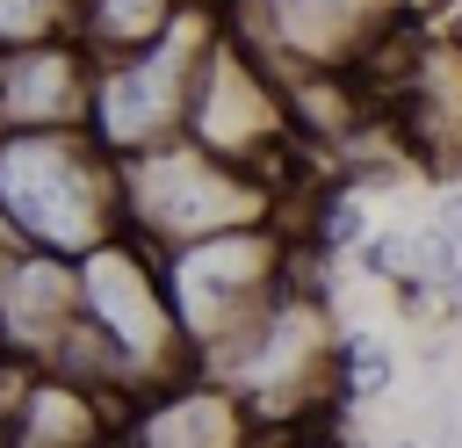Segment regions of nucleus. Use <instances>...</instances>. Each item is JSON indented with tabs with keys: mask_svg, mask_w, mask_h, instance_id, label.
Returning <instances> with one entry per match:
<instances>
[{
	"mask_svg": "<svg viewBox=\"0 0 462 448\" xmlns=\"http://www.w3.org/2000/svg\"><path fill=\"white\" fill-rule=\"evenodd\" d=\"M72 36V0H0V51Z\"/></svg>",
	"mask_w": 462,
	"mask_h": 448,
	"instance_id": "12",
	"label": "nucleus"
},
{
	"mask_svg": "<svg viewBox=\"0 0 462 448\" xmlns=\"http://www.w3.org/2000/svg\"><path fill=\"white\" fill-rule=\"evenodd\" d=\"M94 51L79 36H43L0 51V130H79Z\"/></svg>",
	"mask_w": 462,
	"mask_h": 448,
	"instance_id": "8",
	"label": "nucleus"
},
{
	"mask_svg": "<svg viewBox=\"0 0 462 448\" xmlns=\"http://www.w3.org/2000/svg\"><path fill=\"white\" fill-rule=\"evenodd\" d=\"M390 376H397V354H390L383 340L346 332V340L332 347V383H339L346 397H383V390H390Z\"/></svg>",
	"mask_w": 462,
	"mask_h": 448,
	"instance_id": "10",
	"label": "nucleus"
},
{
	"mask_svg": "<svg viewBox=\"0 0 462 448\" xmlns=\"http://www.w3.org/2000/svg\"><path fill=\"white\" fill-rule=\"evenodd\" d=\"M116 231V159L87 130H0V238L22 253H87Z\"/></svg>",
	"mask_w": 462,
	"mask_h": 448,
	"instance_id": "1",
	"label": "nucleus"
},
{
	"mask_svg": "<svg viewBox=\"0 0 462 448\" xmlns=\"http://www.w3.org/2000/svg\"><path fill=\"white\" fill-rule=\"evenodd\" d=\"M209 36H217V0H188L152 43L116 51V58H94L79 130L108 159H130V152H152V145L180 137L188 87H195V65H202Z\"/></svg>",
	"mask_w": 462,
	"mask_h": 448,
	"instance_id": "3",
	"label": "nucleus"
},
{
	"mask_svg": "<svg viewBox=\"0 0 462 448\" xmlns=\"http://www.w3.org/2000/svg\"><path fill=\"white\" fill-rule=\"evenodd\" d=\"M72 318L108 340V354L123 361L130 383H166L180 369H195L166 282H159V253L144 238H130L123 224L108 238H94L87 253H72Z\"/></svg>",
	"mask_w": 462,
	"mask_h": 448,
	"instance_id": "4",
	"label": "nucleus"
},
{
	"mask_svg": "<svg viewBox=\"0 0 462 448\" xmlns=\"http://www.w3.org/2000/svg\"><path fill=\"white\" fill-rule=\"evenodd\" d=\"M361 231H368L361 195H354V188H325L318 210H310V246H318V253H354Z\"/></svg>",
	"mask_w": 462,
	"mask_h": 448,
	"instance_id": "11",
	"label": "nucleus"
},
{
	"mask_svg": "<svg viewBox=\"0 0 462 448\" xmlns=\"http://www.w3.org/2000/svg\"><path fill=\"white\" fill-rule=\"evenodd\" d=\"M253 412L231 383L217 376H173V390L144 397L130 419V448H245Z\"/></svg>",
	"mask_w": 462,
	"mask_h": 448,
	"instance_id": "9",
	"label": "nucleus"
},
{
	"mask_svg": "<svg viewBox=\"0 0 462 448\" xmlns=\"http://www.w3.org/2000/svg\"><path fill=\"white\" fill-rule=\"evenodd\" d=\"M440 36H448V43H455V58H462V14H455V22L440 29Z\"/></svg>",
	"mask_w": 462,
	"mask_h": 448,
	"instance_id": "14",
	"label": "nucleus"
},
{
	"mask_svg": "<svg viewBox=\"0 0 462 448\" xmlns=\"http://www.w3.org/2000/svg\"><path fill=\"white\" fill-rule=\"evenodd\" d=\"M180 137H195V145L217 152V159H245V166H260L267 152H289L282 72L217 29L209 51H202V65H195V87H188V123H180Z\"/></svg>",
	"mask_w": 462,
	"mask_h": 448,
	"instance_id": "7",
	"label": "nucleus"
},
{
	"mask_svg": "<svg viewBox=\"0 0 462 448\" xmlns=\"http://www.w3.org/2000/svg\"><path fill=\"white\" fill-rule=\"evenodd\" d=\"M159 282H166V303H173L188 354L202 361L224 332H238L260 303H274L289 289V246L267 217L231 224V231H202V238H180L159 253Z\"/></svg>",
	"mask_w": 462,
	"mask_h": 448,
	"instance_id": "5",
	"label": "nucleus"
},
{
	"mask_svg": "<svg viewBox=\"0 0 462 448\" xmlns=\"http://www.w3.org/2000/svg\"><path fill=\"white\" fill-rule=\"evenodd\" d=\"M397 448H419V441H397Z\"/></svg>",
	"mask_w": 462,
	"mask_h": 448,
	"instance_id": "15",
	"label": "nucleus"
},
{
	"mask_svg": "<svg viewBox=\"0 0 462 448\" xmlns=\"http://www.w3.org/2000/svg\"><path fill=\"white\" fill-rule=\"evenodd\" d=\"M433 231H440V238H448V246L462 253V173H455V181L440 188V202H433Z\"/></svg>",
	"mask_w": 462,
	"mask_h": 448,
	"instance_id": "13",
	"label": "nucleus"
},
{
	"mask_svg": "<svg viewBox=\"0 0 462 448\" xmlns=\"http://www.w3.org/2000/svg\"><path fill=\"white\" fill-rule=\"evenodd\" d=\"M260 217H274V181L245 159L202 152L195 137H166L152 152L116 159V224L144 238L152 253L202 238V231L260 224Z\"/></svg>",
	"mask_w": 462,
	"mask_h": 448,
	"instance_id": "2",
	"label": "nucleus"
},
{
	"mask_svg": "<svg viewBox=\"0 0 462 448\" xmlns=\"http://www.w3.org/2000/svg\"><path fill=\"white\" fill-rule=\"evenodd\" d=\"M411 14L419 0H217V29L253 58H267L274 72H303V65L354 72V58L390 22H411Z\"/></svg>",
	"mask_w": 462,
	"mask_h": 448,
	"instance_id": "6",
	"label": "nucleus"
}]
</instances>
